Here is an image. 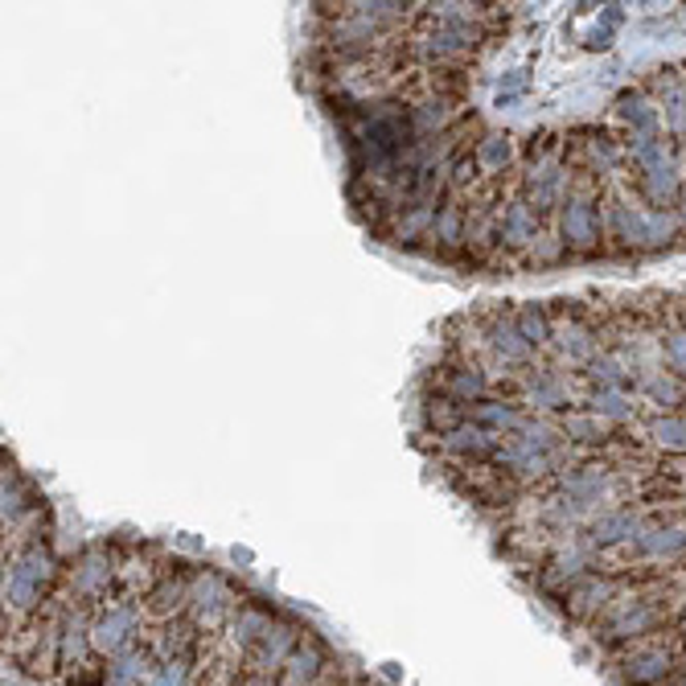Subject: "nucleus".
I'll return each instance as SVG.
<instances>
[{"label":"nucleus","instance_id":"obj_1","mask_svg":"<svg viewBox=\"0 0 686 686\" xmlns=\"http://www.w3.org/2000/svg\"><path fill=\"white\" fill-rule=\"evenodd\" d=\"M666 674H670L666 650H646L625 662V678H629L634 686H650V683H658V678H666Z\"/></svg>","mask_w":686,"mask_h":686}]
</instances>
